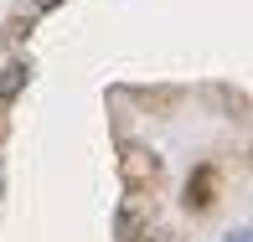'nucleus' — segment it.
<instances>
[{
    "instance_id": "20e7f679",
    "label": "nucleus",
    "mask_w": 253,
    "mask_h": 242,
    "mask_svg": "<svg viewBox=\"0 0 253 242\" xmlns=\"http://www.w3.org/2000/svg\"><path fill=\"white\" fill-rule=\"evenodd\" d=\"M140 242H150V237H140Z\"/></svg>"
},
{
    "instance_id": "f257e3e1",
    "label": "nucleus",
    "mask_w": 253,
    "mask_h": 242,
    "mask_svg": "<svg viewBox=\"0 0 253 242\" xmlns=\"http://www.w3.org/2000/svg\"><path fill=\"white\" fill-rule=\"evenodd\" d=\"M26 83H31V62H21V57L5 62V67H0V103H16Z\"/></svg>"
},
{
    "instance_id": "7ed1b4c3",
    "label": "nucleus",
    "mask_w": 253,
    "mask_h": 242,
    "mask_svg": "<svg viewBox=\"0 0 253 242\" xmlns=\"http://www.w3.org/2000/svg\"><path fill=\"white\" fill-rule=\"evenodd\" d=\"M31 5H37V10H57L62 0H31Z\"/></svg>"
},
{
    "instance_id": "f03ea898",
    "label": "nucleus",
    "mask_w": 253,
    "mask_h": 242,
    "mask_svg": "<svg viewBox=\"0 0 253 242\" xmlns=\"http://www.w3.org/2000/svg\"><path fill=\"white\" fill-rule=\"evenodd\" d=\"M227 242H253V227H233V232H227Z\"/></svg>"
}]
</instances>
